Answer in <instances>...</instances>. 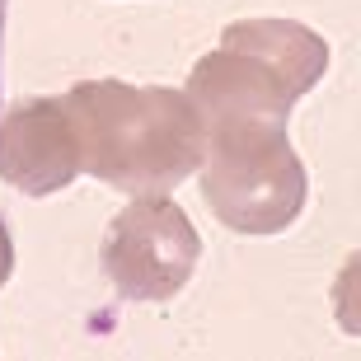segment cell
Masks as SVG:
<instances>
[{"label":"cell","mask_w":361,"mask_h":361,"mask_svg":"<svg viewBox=\"0 0 361 361\" xmlns=\"http://www.w3.org/2000/svg\"><path fill=\"white\" fill-rule=\"evenodd\" d=\"M80 136V169L118 192H169L207 155L197 104L169 85L85 80L66 90Z\"/></svg>","instance_id":"1"},{"label":"cell","mask_w":361,"mask_h":361,"mask_svg":"<svg viewBox=\"0 0 361 361\" xmlns=\"http://www.w3.org/2000/svg\"><path fill=\"white\" fill-rule=\"evenodd\" d=\"M329 71V42L295 19H240L221 33V47L188 75V99L202 122L277 118L286 122L300 94Z\"/></svg>","instance_id":"2"},{"label":"cell","mask_w":361,"mask_h":361,"mask_svg":"<svg viewBox=\"0 0 361 361\" xmlns=\"http://www.w3.org/2000/svg\"><path fill=\"white\" fill-rule=\"evenodd\" d=\"M207 127L202 197L235 235H277L305 212L310 174L277 118H221Z\"/></svg>","instance_id":"3"},{"label":"cell","mask_w":361,"mask_h":361,"mask_svg":"<svg viewBox=\"0 0 361 361\" xmlns=\"http://www.w3.org/2000/svg\"><path fill=\"white\" fill-rule=\"evenodd\" d=\"M202 240L188 212L164 192H141L113 216L99 263L122 300H169L188 286Z\"/></svg>","instance_id":"4"},{"label":"cell","mask_w":361,"mask_h":361,"mask_svg":"<svg viewBox=\"0 0 361 361\" xmlns=\"http://www.w3.org/2000/svg\"><path fill=\"white\" fill-rule=\"evenodd\" d=\"M80 174V136L66 108L56 99H24L0 118V178L28 197L61 192Z\"/></svg>","instance_id":"5"},{"label":"cell","mask_w":361,"mask_h":361,"mask_svg":"<svg viewBox=\"0 0 361 361\" xmlns=\"http://www.w3.org/2000/svg\"><path fill=\"white\" fill-rule=\"evenodd\" d=\"M14 272V244H10V230H5V221H0V286L10 281Z\"/></svg>","instance_id":"6"},{"label":"cell","mask_w":361,"mask_h":361,"mask_svg":"<svg viewBox=\"0 0 361 361\" xmlns=\"http://www.w3.org/2000/svg\"><path fill=\"white\" fill-rule=\"evenodd\" d=\"M5 19H10V0H0V75H5Z\"/></svg>","instance_id":"7"}]
</instances>
